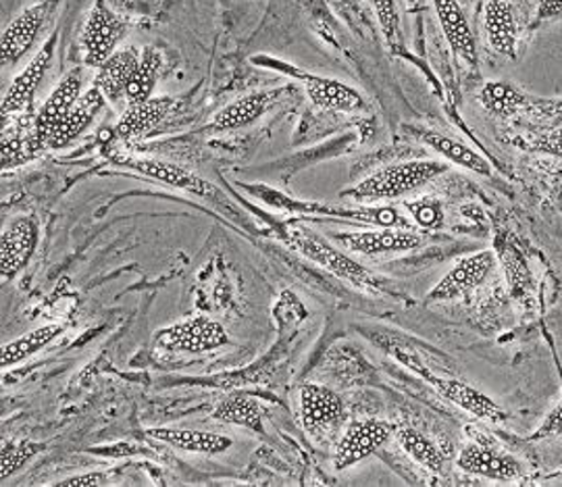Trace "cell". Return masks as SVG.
Returning a JSON list of instances; mask_svg holds the SVG:
<instances>
[{
  "label": "cell",
  "instance_id": "cell-7",
  "mask_svg": "<svg viewBox=\"0 0 562 487\" xmlns=\"http://www.w3.org/2000/svg\"><path fill=\"white\" fill-rule=\"evenodd\" d=\"M329 238L346 252H357L373 259L385 254H404L417 250L423 244L422 234L398 227H382L371 231H334Z\"/></svg>",
  "mask_w": 562,
  "mask_h": 487
},
{
  "label": "cell",
  "instance_id": "cell-29",
  "mask_svg": "<svg viewBox=\"0 0 562 487\" xmlns=\"http://www.w3.org/2000/svg\"><path fill=\"white\" fill-rule=\"evenodd\" d=\"M398 444L402 450L417 463L422 465L425 471L440 475L443 471V454L442 450L434 440H429L427 435H423L422 431L417 429H401L398 431Z\"/></svg>",
  "mask_w": 562,
  "mask_h": 487
},
{
  "label": "cell",
  "instance_id": "cell-35",
  "mask_svg": "<svg viewBox=\"0 0 562 487\" xmlns=\"http://www.w3.org/2000/svg\"><path fill=\"white\" fill-rule=\"evenodd\" d=\"M413 222L423 229H440L443 225V206L438 199H422L413 203H404Z\"/></svg>",
  "mask_w": 562,
  "mask_h": 487
},
{
  "label": "cell",
  "instance_id": "cell-6",
  "mask_svg": "<svg viewBox=\"0 0 562 487\" xmlns=\"http://www.w3.org/2000/svg\"><path fill=\"white\" fill-rule=\"evenodd\" d=\"M59 7V0H38L25 7L18 18L9 21L0 38V61L2 67H13L30 53L36 38L41 36L46 21Z\"/></svg>",
  "mask_w": 562,
  "mask_h": 487
},
{
  "label": "cell",
  "instance_id": "cell-14",
  "mask_svg": "<svg viewBox=\"0 0 562 487\" xmlns=\"http://www.w3.org/2000/svg\"><path fill=\"white\" fill-rule=\"evenodd\" d=\"M301 423L313 438H323L340 426L344 419V403L340 396L319 384H302L299 389Z\"/></svg>",
  "mask_w": 562,
  "mask_h": 487
},
{
  "label": "cell",
  "instance_id": "cell-2",
  "mask_svg": "<svg viewBox=\"0 0 562 487\" xmlns=\"http://www.w3.org/2000/svg\"><path fill=\"white\" fill-rule=\"evenodd\" d=\"M446 162L429 161H402L394 165H385L357 183L355 188L341 192V196L355 199L357 203H390L398 201L402 196L419 190L423 185L434 182L446 173Z\"/></svg>",
  "mask_w": 562,
  "mask_h": 487
},
{
  "label": "cell",
  "instance_id": "cell-8",
  "mask_svg": "<svg viewBox=\"0 0 562 487\" xmlns=\"http://www.w3.org/2000/svg\"><path fill=\"white\" fill-rule=\"evenodd\" d=\"M41 242V227L32 215H18L0 234V278L13 282L27 267Z\"/></svg>",
  "mask_w": 562,
  "mask_h": 487
},
{
  "label": "cell",
  "instance_id": "cell-22",
  "mask_svg": "<svg viewBox=\"0 0 562 487\" xmlns=\"http://www.w3.org/2000/svg\"><path fill=\"white\" fill-rule=\"evenodd\" d=\"M483 34L498 55L515 57L519 30L515 9L508 0H487L483 11Z\"/></svg>",
  "mask_w": 562,
  "mask_h": 487
},
{
  "label": "cell",
  "instance_id": "cell-5",
  "mask_svg": "<svg viewBox=\"0 0 562 487\" xmlns=\"http://www.w3.org/2000/svg\"><path fill=\"white\" fill-rule=\"evenodd\" d=\"M155 344L165 352L204 354L229 344V336L217 319L201 315V317H188L180 324L162 327L157 331Z\"/></svg>",
  "mask_w": 562,
  "mask_h": 487
},
{
  "label": "cell",
  "instance_id": "cell-26",
  "mask_svg": "<svg viewBox=\"0 0 562 487\" xmlns=\"http://www.w3.org/2000/svg\"><path fill=\"white\" fill-rule=\"evenodd\" d=\"M527 99L529 97L510 81H485L480 90V102L483 109L490 115L503 117V120L522 115Z\"/></svg>",
  "mask_w": 562,
  "mask_h": 487
},
{
  "label": "cell",
  "instance_id": "cell-19",
  "mask_svg": "<svg viewBox=\"0 0 562 487\" xmlns=\"http://www.w3.org/2000/svg\"><path fill=\"white\" fill-rule=\"evenodd\" d=\"M408 132L413 138H417L419 143L436 150L446 161L454 162L462 169L473 171L483 178L492 175V165L487 162V159L477 150H473L471 146L459 143L457 138L442 134V132H436V129H425V127H408Z\"/></svg>",
  "mask_w": 562,
  "mask_h": 487
},
{
  "label": "cell",
  "instance_id": "cell-36",
  "mask_svg": "<svg viewBox=\"0 0 562 487\" xmlns=\"http://www.w3.org/2000/svg\"><path fill=\"white\" fill-rule=\"evenodd\" d=\"M519 144L522 148L533 150V152L562 157V125L561 127H552V129H543L540 134H536L531 140Z\"/></svg>",
  "mask_w": 562,
  "mask_h": 487
},
{
  "label": "cell",
  "instance_id": "cell-12",
  "mask_svg": "<svg viewBox=\"0 0 562 487\" xmlns=\"http://www.w3.org/2000/svg\"><path fill=\"white\" fill-rule=\"evenodd\" d=\"M394 429L390 423L380 421V419H364V421H355L352 426L346 429L341 435L336 454H334V467L336 471H346V468L359 465L371 454H375L380 448L385 446L392 438Z\"/></svg>",
  "mask_w": 562,
  "mask_h": 487
},
{
  "label": "cell",
  "instance_id": "cell-34",
  "mask_svg": "<svg viewBox=\"0 0 562 487\" xmlns=\"http://www.w3.org/2000/svg\"><path fill=\"white\" fill-rule=\"evenodd\" d=\"M380 21L383 38L396 48L401 44V15H398V2L396 0H367Z\"/></svg>",
  "mask_w": 562,
  "mask_h": 487
},
{
  "label": "cell",
  "instance_id": "cell-39",
  "mask_svg": "<svg viewBox=\"0 0 562 487\" xmlns=\"http://www.w3.org/2000/svg\"><path fill=\"white\" fill-rule=\"evenodd\" d=\"M562 18V0H542L538 7V20L552 21Z\"/></svg>",
  "mask_w": 562,
  "mask_h": 487
},
{
  "label": "cell",
  "instance_id": "cell-24",
  "mask_svg": "<svg viewBox=\"0 0 562 487\" xmlns=\"http://www.w3.org/2000/svg\"><path fill=\"white\" fill-rule=\"evenodd\" d=\"M104 94L94 86L92 90L83 92L80 97L78 104L74 106V111L67 115V120L60 123L57 132L53 134V138L48 140V148L50 150H60L71 143H76L81 134L92 125L94 117L101 113L104 106Z\"/></svg>",
  "mask_w": 562,
  "mask_h": 487
},
{
  "label": "cell",
  "instance_id": "cell-4",
  "mask_svg": "<svg viewBox=\"0 0 562 487\" xmlns=\"http://www.w3.org/2000/svg\"><path fill=\"white\" fill-rule=\"evenodd\" d=\"M127 21L121 18L106 0H97L88 11L81 30V48L86 67L99 69L102 63L120 50V42L125 38Z\"/></svg>",
  "mask_w": 562,
  "mask_h": 487
},
{
  "label": "cell",
  "instance_id": "cell-3",
  "mask_svg": "<svg viewBox=\"0 0 562 487\" xmlns=\"http://www.w3.org/2000/svg\"><path fill=\"white\" fill-rule=\"evenodd\" d=\"M387 352L401 361L402 365L408 366L411 371H415L419 377H423L429 386L434 387L442 398L450 400L452 405L459 406L462 410H467L469 415L482 419V421H492V423H501L504 421L503 406L496 405V400H492L490 396H485L480 389H475L469 384H464L457 377H450V375H438L436 371H431L429 366L423 363L422 359L408 350V348H402L398 344L387 346Z\"/></svg>",
  "mask_w": 562,
  "mask_h": 487
},
{
  "label": "cell",
  "instance_id": "cell-13",
  "mask_svg": "<svg viewBox=\"0 0 562 487\" xmlns=\"http://www.w3.org/2000/svg\"><path fill=\"white\" fill-rule=\"evenodd\" d=\"M117 165L127 167L132 171H138L142 175L165 183L169 188L190 192L194 196H201L206 201H217L223 203V194L213 185V183L202 180L201 175H196L194 171L180 167L176 162L161 161V159H136V157H125L117 159Z\"/></svg>",
  "mask_w": 562,
  "mask_h": 487
},
{
  "label": "cell",
  "instance_id": "cell-28",
  "mask_svg": "<svg viewBox=\"0 0 562 487\" xmlns=\"http://www.w3.org/2000/svg\"><path fill=\"white\" fill-rule=\"evenodd\" d=\"M60 333H63L60 325H42L38 329L21 336L18 340L2 346L0 365H2V369L20 365L23 361H27L30 356L38 354L44 346L50 344L55 338H59Z\"/></svg>",
  "mask_w": 562,
  "mask_h": 487
},
{
  "label": "cell",
  "instance_id": "cell-9",
  "mask_svg": "<svg viewBox=\"0 0 562 487\" xmlns=\"http://www.w3.org/2000/svg\"><path fill=\"white\" fill-rule=\"evenodd\" d=\"M498 257L494 250H482L464 257L459 263L452 264V269L442 280L431 287V292L427 294V303H452L477 290L492 275Z\"/></svg>",
  "mask_w": 562,
  "mask_h": 487
},
{
  "label": "cell",
  "instance_id": "cell-21",
  "mask_svg": "<svg viewBox=\"0 0 562 487\" xmlns=\"http://www.w3.org/2000/svg\"><path fill=\"white\" fill-rule=\"evenodd\" d=\"M171 106H173L171 97H153L148 101L127 104L125 113L115 125V136L123 143L140 140L169 115Z\"/></svg>",
  "mask_w": 562,
  "mask_h": 487
},
{
  "label": "cell",
  "instance_id": "cell-10",
  "mask_svg": "<svg viewBox=\"0 0 562 487\" xmlns=\"http://www.w3.org/2000/svg\"><path fill=\"white\" fill-rule=\"evenodd\" d=\"M57 41H59V36L53 34L48 41L42 44L41 50L32 57V61L21 69L18 78L11 81L9 90L2 97V106H0V115L4 120L11 117V115H18V113L25 111L32 104L42 81H44L46 73H48V67L53 63V57H55Z\"/></svg>",
  "mask_w": 562,
  "mask_h": 487
},
{
  "label": "cell",
  "instance_id": "cell-40",
  "mask_svg": "<svg viewBox=\"0 0 562 487\" xmlns=\"http://www.w3.org/2000/svg\"><path fill=\"white\" fill-rule=\"evenodd\" d=\"M90 452L101 454V456H127V454H142L144 450H142V448L121 444V446L113 448H90Z\"/></svg>",
  "mask_w": 562,
  "mask_h": 487
},
{
  "label": "cell",
  "instance_id": "cell-16",
  "mask_svg": "<svg viewBox=\"0 0 562 487\" xmlns=\"http://www.w3.org/2000/svg\"><path fill=\"white\" fill-rule=\"evenodd\" d=\"M290 73L302 81L308 101L319 109L340 111V113H357L367 106L361 92L344 81L323 78L315 73H301V71H290Z\"/></svg>",
  "mask_w": 562,
  "mask_h": 487
},
{
  "label": "cell",
  "instance_id": "cell-38",
  "mask_svg": "<svg viewBox=\"0 0 562 487\" xmlns=\"http://www.w3.org/2000/svg\"><path fill=\"white\" fill-rule=\"evenodd\" d=\"M104 484H106V473H102V471H92V473H83V475H76V477H67V479H60L59 484H55V486L94 487L104 486Z\"/></svg>",
  "mask_w": 562,
  "mask_h": 487
},
{
  "label": "cell",
  "instance_id": "cell-20",
  "mask_svg": "<svg viewBox=\"0 0 562 487\" xmlns=\"http://www.w3.org/2000/svg\"><path fill=\"white\" fill-rule=\"evenodd\" d=\"M146 435L162 442L167 446L178 448L181 452L202 454V456H220L234 446L232 438L199 429H176V427H153L146 429Z\"/></svg>",
  "mask_w": 562,
  "mask_h": 487
},
{
  "label": "cell",
  "instance_id": "cell-11",
  "mask_svg": "<svg viewBox=\"0 0 562 487\" xmlns=\"http://www.w3.org/2000/svg\"><path fill=\"white\" fill-rule=\"evenodd\" d=\"M81 88H83V73H81V69H74L55 86L50 97L42 104V109L36 115V122H34V129H32L36 146L41 150L48 148V140L53 138L57 127L67 120V115L80 101Z\"/></svg>",
  "mask_w": 562,
  "mask_h": 487
},
{
  "label": "cell",
  "instance_id": "cell-23",
  "mask_svg": "<svg viewBox=\"0 0 562 487\" xmlns=\"http://www.w3.org/2000/svg\"><path fill=\"white\" fill-rule=\"evenodd\" d=\"M140 53L134 46L120 48L113 57L99 67V76L94 80V86L104 94L109 102H120L127 97V86L138 67Z\"/></svg>",
  "mask_w": 562,
  "mask_h": 487
},
{
  "label": "cell",
  "instance_id": "cell-17",
  "mask_svg": "<svg viewBox=\"0 0 562 487\" xmlns=\"http://www.w3.org/2000/svg\"><path fill=\"white\" fill-rule=\"evenodd\" d=\"M457 465L462 473L492 482H519L525 473L522 463L517 458L480 444H467L462 448Z\"/></svg>",
  "mask_w": 562,
  "mask_h": 487
},
{
  "label": "cell",
  "instance_id": "cell-18",
  "mask_svg": "<svg viewBox=\"0 0 562 487\" xmlns=\"http://www.w3.org/2000/svg\"><path fill=\"white\" fill-rule=\"evenodd\" d=\"M436 15L440 21L443 36L450 44L452 53L461 61L475 67L480 63V53H477V41L471 30V23L467 20V13L461 7L459 0H431Z\"/></svg>",
  "mask_w": 562,
  "mask_h": 487
},
{
  "label": "cell",
  "instance_id": "cell-15",
  "mask_svg": "<svg viewBox=\"0 0 562 487\" xmlns=\"http://www.w3.org/2000/svg\"><path fill=\"white\" fill-rule=\"evenodd\" d=\"M288 94V88H273V90H259L244 94L240 99L229 102L213 117L211 129L215 132H234L259 122L265 113H269L278 102Z\"/></svg>",
  "mask_w": 562,
  "mask_h": 487
},
{
  "label": "cell",
  "instance_id": "cell-25",
  "mask_svg": "<svg viewBox=\"0 0 562 487\" xmlns=\"http://www.w3.org/2000/svg\"><path fill=\"white\" fill-rule=\"evenodd\" d=\"M211 417L222 423L246 427L255 433H265V423H262L265 408L257 398L246 394H232L223 398L222 403L213 408Z\"/></svg>",
  "mask_w": 562,
  "mask_h": 487
},
{
  "label": "cell",
  "instance_id": "cell-33",
  "mask_svg": "<svg viewBox=\"0 0 562 487\" xmlns=\"http://www.w3.org/2000/svg\"><path fill=\"white\" fill-rule=\"evenodd\" d=\"M522 117L538 123L543 129L561 127L562 125V99H536L529 97Z\"/></svg>",
  "mask_w": 562,
  "mask_h": 487
},
{
  "label": "cell",
  "instance_id": "cell-31",
  "mask_svg": "<svg viewBox=\"0 0 562 487\" xmlns=\"http://www.w3.org/2000/svg\"><path fill=\"white\" fill-rule=\"evenodd\" d=\"M42 444L30 442V440H13V442H2L0 448V479H9L18 471L25 467L38 452Z\"/></svg>",
  "mask_w": 562,
  "mask_h": 487
},
{
  "label": "cell",
  "instance_id": "cell-30",
  "mask_svg": "<svg viewBox=\"0 0 562 487\" xmlns=\"http://www.w3.org/2000/svg\"><path fill=\"white\" fill-rule=\"evenodd\" d=\"M498 261L504 264V273H506L513 296L519 303H529L531 275H529V267L522 261L521 252L513 244H503Z\"/></svg>",
  "mask_w": 562,
  "mask_h": 487
},
{
  "label": "cell",
  "instance_id": "cell-32",
  "mask_svg": "<svg viewBox=\"0 0 562 487\" xmlns=\"http://www.w3.org/2000/svg\"><path fill=\"white\" fill-rule=\"evenodd\" d=\"M36 152H41V148L36 146L34 132L30 134L15 132L13 136L7 132L2 136V169L20 167L23 162L30 161Z\"/></svg>",
  "mask_w": 562,
  "mask_h": 487
},
{
  "label": "cell",
  "instance_id": "cell-27",
  "mask_svg": "<svg viewBox=\"0 0 562 487\" xmlns=\"http://www.w3.org/2000/svg\"><path fill=\"white\" fill-rule=\"evenodd\" d=\"M162 55L159 48L155 46H146L140 53V61L138 67L130 80L127 86V104H134V102L148 101L155 97V88L159 83L162 71Z\"/></svg>",
  "mask_w": 562,
  "mask_h": 487
},
{
  "label": "cell",
  "instance_id": "cell-37",
  "mask_svg": "<svg viewBox=\"0 0 562 487\" xmlns=\"http://www.w3.org/2000/svg\"><path fill=\"white\" fill-rule=\"evenodd\" d=\"M554 438H562V398L561 403L546 415L542 426L538 427L531 435V440H554Z\"/></svg>",
  "mask_w": 562,
  "mask_h": 487
},
{
  "label": "cell",
  "instance_id": "cell-1",
  "mask_svg": "<svg viewBox=\"0 0 562 487\" xmlns=\"http://www.w3.org/2000/svg\"><path fill=\"white\" fill-rule=\"evenodd\" d=\"M280 234L281 240L290 248H294L311 263L319 264L341 282L362 290L367 294H382V282L369 269H364L352 257H348L344 248H336L334 244L323 240L322 236H317L315 231H311L302 225H283Z\"/></svg>",
  "mask_w": 562,
  "mask_h": 487
}]
</instances>
